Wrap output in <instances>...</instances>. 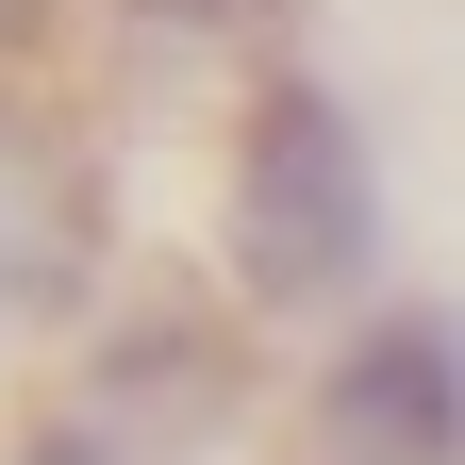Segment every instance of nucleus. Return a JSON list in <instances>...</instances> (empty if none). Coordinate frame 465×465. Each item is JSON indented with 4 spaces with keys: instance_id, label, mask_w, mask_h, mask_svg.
<instances>
[{
    "instance_id": "0eeeda50",
    "label": "nucleus",
    "mask_w": 465,
    "mask_h": 465,
    "mask_svg": "<svg viewBox=\"0 0 465 465\" xmlns=\"http://www.w3.org/2000/svg\"><path fill=\"white\" fill-rule=\"evenodd\" d=\"M300 465H366V449H332V432H300Z\"/></svg>"
},
{
    "instance_id": "7ed1b4c3",
    "label": "nucleus",
    "mask_w": 465,
    "mask_h": 465,
    "mask_svg": "<svg viewBox=\"0 0 465 465\" xmlns=\"http://www.w3.org/2000/svg\"><path fill=\"white\" fill-rule=\"evenodd\" d=\"M67 416H84L116 465L216 449L232 416H250V332H232V316H200V300L116 316V332H84V399H67Z\"/></svg>"
},
{
    "instance_id": "f03ea898",
    "label": "nucleus",
    "mask_w": 465,
    "mask_h": 465,
    "mask_svg": "<svg viewBox=\"0 0 465 465\" xmlns=\"http://www.w3.org/2000/svg\"><path fill=\"white\" fill-rule=\"evenodd\" d=\"M116 282V166L67 100L0 84V366L50 332H84Z\"/></svg>"
},
{
    "instance_id": "423d86ee",
    "label": "nucleus",
    "mask_w": 465,
    "mask_h": 465,
    "mask_svg": "<svg viewBox=\"0 0 465 465\" xmlns=\"http://www.w3.org/2000/svg\"><path fill=\"white\" fill-rule=\"evenodd\" d=\"M17 17H50V0H0V34H17ZM166 17H200V0H166Z\"/></svg>"
},
{
    "instance_id": "39448f33",
    "label": "nucleus",
    "mask_w": 465,
    "mask_h": 465,
    "mask_svg": "<svg viewBox=\"0 0 465 465\" xmlns=\"http://www.w3.org/2000/svg\"><path fill=\"white\" fill-rule=\"evenodd\" d=\"M17 465H116V449H100V432H84V416H50V432H34V449H17Z\"/></svg>"
},
{
    "instance_id": "20e7f679",
    "label": "nucleus",
    "mask_w": 465,
    "mask_h": 465,
    "mask_svg": "<svg viewBox=\"0 0 465 465\" xmlns=\"http://www.w3.org/2000/svg\"><path fill=\"white\" fill-rule=\"evenodd\" d=\"M300 432L366 449V465H465V332L449 316H349Z\"/></svg>"
},
{
    "instance_id": "f257e3e1",
    "label": "nucleus",
    "mask_w": 465,
    "mask_h": 465,
    "mask_svg": "<svg viewBox=\"0 0 465 465\" xmlns=\"http://www.w3.org/2000/svg\"><path fill=\"white\" fill-rule=\"evenodd\" d=\"M382 282V166L366 116H349L316 67L250 84V134H232V300L282 332H332Z\"/></svg>"
}]
</instances>
